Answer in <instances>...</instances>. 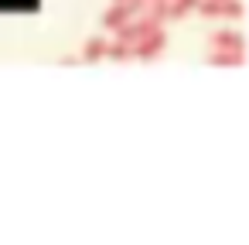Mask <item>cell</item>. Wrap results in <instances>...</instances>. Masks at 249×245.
Returning a JSON list of instances; mask_svg holds the SVG:
<instances>
[{
  "label": "cell",
  "mask_w": 249,
  "mask_h": 245,
  "mask_svg": "<svg viewBox=\"0 0 249 245\" xmlns=\"http://www.w3.org/2000/svg\"><path fill=\"white\" fill-rule=\"evenodd\" d=\"M130 51H133L137 62H154V58H160V55L167 51V34H164V28H154L150 34H143L140 41H133Z\"/></svg>",
  "instance_id": "obj_1"
},
{
  "label": "cell",
  "mask_w": 249,
  "mask_h": 245,
  "mask_svg": "<svg viewBox=\"0 0 249 245\" xmlns=\"http://www.w3.org/2000/svg\"><path fill=\"white\" fill-rule=\"evenodd\" d=\"M208 41H212V48H218V51H246V38H242L239 31H229V28L215 31Z\"/></svg>",
  "instance_id": "obj_2"
},
{
  "label": "cell",
  "mask_w": 249,
  "mask_h": 245,
  "mask_svg": "<svg viewBox=\"0 0 249 245\" xmlns=\"http://www.w3.org/2000/svg\"><path fill=\"white\" fill-rule=\"evenodd\" d=\"M130 17H133V14L126 11V4H123V0H113V7L103 14V28H106V31H116V28H123Z\"/></svg>",
  "instance_id": "obj_3"
},
{
  "label": "cell",
  "mask_w": 249,
  "mask_h": 245,
  "mask_svg": "<svg viewBox=\"0 0 249 245\" xmlns=\"http://www.w3.org/2000/svg\"><path fill=\"white\" fill-rule=\"evenodd\" d=\"M195 7H198V0H167L164 21H181V17H188Z\"/></svg>",
  "instance_id": "obj_4"
},
{
  "label": "cell",
  "mask_w": 249,
  "mask_h": 245,
  "mask_svg": "<svg viewBox=\"0 0 249 245\" xmlns=\"http://www.w3.org/2000/svg\"><path fill=\"white\" fill-rule=\"evenodd\" d=\"M106 45H109L106 38H89V41L82 45V55H79V58H82V62H99V58H106Z\"/></svg>",
  "instance_id": "obj_5"
},
{
  "label": "cell",
  "mask_w": 249,
  "mask_h": 245,
  "mask_svg": "<svg viewBox=\"0 0 249 245\" xmlns=\"http://www.w3.org/2000/svg\"><path fill=\"white\" fill-rule=\"evenodd\" d=\"M212 65H246V51H215L208 55Z\"/></svg>",
  "instance_id": "obj_6"
},
{
  "label": "cell",
  "mask_w": 249,
  "mask_h": 245,
  "mask_svg": "<svg viewBox=\"0 0 249 245\" xmlns=\"http://www.w3.org/2000/svg\"><path fill=\"white\" fill-rule=\"evenodd\" d=\"M106 58H113V62H130L133 51H130V45H123V41H109V45H106Z\"/></svg>",
  "instance_id": "obj_7"
},
{
  "label": "cell",
  "mask_w": 249,
  "mask_h": 245,
  "mask_svg": "<svg viewBox=\"0 0 249 245\" xmlns=\"http://www.w3.org/2000/svg\"><path fill=\"white\" fill-rule=\"evenodd\" d=\"M222 17L239 21V17H242V4H239V0H222Z\"/></svg>",
  "instance_id": "obj_8"
}]
</instances>
